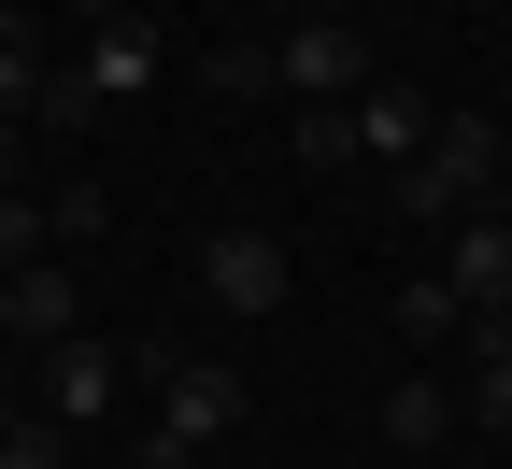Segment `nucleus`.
<instances>
[{
    "mask_svg": "<svg viewBox=\"0 0 512 469\" xmlns=\"http://www.w3.org/2000/svg\"><path fill=\"white\" fill-rule=\"evenodd\" d=\"M299 15H342V0H299Z\"/></svg>",
    "mask_w": 512,
    "mask_h": 469,
    "instance_id": "5701e85b",
    "label": "nucleus"
},
{
    "mask_svg": "<svg viewBox=\"0 0 512 469\" xmlns=\"http://www.w3.org/2000/svg\"><path fill=\"white\" fill-rule=\"evenodd\" d=\"M72 327H86V299H72V271H57V256L0 285V342H72Z\"/></svg>",
    "mask_w": 512,
    "mask_h": 469,
    "instance_id": "1a4fd4ad",
    "label": "nucleus"
},
{
    "mask_svg": "<svg viewBox=\"0 0 512 469\" xmlns=\"http://www.w3.org/2000/svg\"><path fill=\"white\" fill-rule=\"evenodd\" d=\"M72 86L114 114V100H143L157 86V15H128V29H86V57H72Z\"/></svg>",
    "mask_w": 512,
    "mask_h": 469,
    "instance_id": "0eeeda50",
    "label": "nucleus"
},
{
    "mask_svg": "<svg viewBox=\"0 0 512 469\" xmlns=\"http://www.w3.org/2000/svg\"><path fill=\"white\" fill-rule=\"evenodd\" d=\"M200 86H214V100H271V43H214Z\"/></svg>",
    "mask_w": 512,
    "mask_h": 469,
    "instance_id": "dca6fc26",
    "label": "nucleus"
},
{
    "mask_svg": "<svg viewBox=\"0 0 512 469\" xmlns=\"http://www.w3.org/2000/svg\"><path fill=\"white\" fill-rule=\"evenodd\" d=\"M0 427H15V384H0Z\"/></svg>",
    "mask_w": 512,
    "mask_h": 469,
    "instance_id": "b1692460",
    "label": "nucleus"
},
{
    "mask_svg": "<svg viewBox=\"0 0 512 469\" xmlns=\"http://www.w3.org/2000/svg\"><path fill=\"white\" fill-rule=\"evenodd\" d=\"M498 185H512V128H498Z\"/></svg>",
    "mask_w": 512,
    "mask_h": 469,
    "instance_id": "4be33fe9",
    "label": "nucleus"
},
{
    "mask_svg": "<svg viewBox=\"0 0 512 469\" xmlns=\"http://www.w3.org/2000/svg\"><path fill=\"white\" fill-rule=\"evenodd\" d=\"M128 469H200V455H185L171 427H143V441H128Z\"/></svg>",
    "mask_w": 512,
    "mask_h": 469,
    "instance_id": "6ab92c4d",
    "label": "nucleus"
},
{
    "mask_svg": "<svg viewBox=\"0 0 512 469\" xmlns=\"http://www.w3.org/2000/svg\"><path fill=\"white\" fill-rule=\"evenodd\" d=\"M384 199H399L413 228H470V214H498V114H441L427 157L384 171Z\"/></svg>",
    "mask_w": 512,
    "mask_h": 469,
    "instance_id": "f257e3e1",
    "label": "nucleus"
},
{
    "mask_svg": "<svg viewBox=\"0 0 512 469\" xmlns=\"http://www.w3.org/2000/svg\"><path fill=\"white\" fill-rule=\"evenodd\" d=\"M342 114H356V171H370V157H384V171H399V157H427V128H441V114H427L413 86H384V72H370V86H356Z\"/></svg>",
    "mask_w": 512,
    "mask_h": 469,
    "instance_id": "6e6552de",
    "label": "nucleus"
},
{
    "mask_svg": "<svg viewBox=\"0 0 512 469\" xmlns=\"http://www.w3.org/2000/svg\"><path fill=\"white\" fill-rule=\"evenodd\" d=\"M384 441H399V455H441V441H456V398H441V384H399V398H384Z\"/></svg>",
    "mask_w": 512,
    "mask_h": 469,
    "instance_id": "9b49d317",
    "label": "nucleus"
},
{
    "mask_svg": "<svg viewBox=\"0 0 512 469\" xmlns=\"http://www.w3.org/2000/svg\"><path fill=\"white\" fill-rule=\"evenodd\" d=\"M0 469H72V427H43V413H15V427H0Z\"/></svg>",
    "mask_w": 512,
    "mask_h": 469,
    "instance_id": "f3484780",
    "label": "nucleus"
},
{
    "mask_svg": "<svg viewBox=\"0 0 512 469\" xmlns=\"http://www.w3.org/2000/svg\"><path fill=\"white\" fill-rule=\"evenodd\" d=\"M285 143H299V171H356V114H342V100H299Z\"/></svg>",
    "mask_w": 512,
    "mask_h": 469,
    "instance_id": "f8f14e48",
    "label": "nucleus"
},
{
    "mask_svg": "<svg viewBox=\"0 0 512 469\" xmlns=\"http://www.w3.org/2000/svg\"><path fill=\"white\" fill-rule=\"evenodd\" d=\"M399 327H413V342H470V299L441 285V271H413V285H399Z\"/></svg>",
    "mask_w": 512,
    "mask_h": 469,
    "instance_id": "ddd939ff",
    "label": "nucleus"
},
{
    "mask_svg": "<svg viewBox=\"0 0 512 469\" xmlns=\"http://www.w3.org/2000/svg\"><path fill=\"white\" fill-rule=\"evenodd\" d=\"M200 299L242 313V327L285 313V242H271V228H214V242H200Z\"/></svg>",
    "mask_w": 512,
    "mask_h": 469,
    "instance_id": "20e7f679",
    "label": "nucleus"
},
{
    "mask_svg": "<svg viewBox=\"0 0 512 469\" xmlns=\"http://www.w3.org/2000/svg\"><path fill=\"white\" fill-rule=\"evenodd\" d=\"M441 285H456L470 313H512V214H470V228H441Z\"/></svg>",
    "mask_w": 512,
    "mask_h": 469,
    "instance_id": "423d86ee",
    "label": "nucleus"
},
{
    "mask_svg": "<svg viewBox=\"0 0 512 469\" xmlns=\"http://www.w3.org/2000/svg\"><path fill=\"white\" fill-rule=\"evenodd\" d=\"M100 228H114V199H100L86 171H72V185H43V242H100Z\"/></svg>",
    "mask_w": 512,
    "mask_h": 469,
    "instance_id": "4468645a",
    "label": "nucleus"
},
{
    "mask_svg": "<svg viewBox=\"0 0 512 469\" xmlns=\"http://www.w3.org/2000/svg\"><path fill=\"white\" fill-rule=\"evenodd\" d=\"M470 413H484V427H512V342H484V370H470Z\"/></svg>",
    "mask_w": 512,
    "mask_h": 469,
    "instance_id": "a211bd4d",
    "label": "nucleus"
},
{
    "mask_svg": "<svg viewBox=\"0 0 512 469\" xmlns=\"http://www.w3.org/2000/svg\"><path fill=\"white\" fill-rule=\"evenodd\" d=\"M143 370H157V427H171L185 455L242 427V370H228V356H171V342H143Z\"/></svg>",
    "mask_w": 512,
    "mask_h": 469,
    "instance_id": "f03ea898",
    "label": "nucleus"
},
{
    "mask_svg": "<svg viewBox=\"0 0 512 469\" xmlns=\"http://www.w3.org/2000/svg\"><path fill=\"white\" fill-rule=\"evenodd\" d=\"M15 157H29V128H0V199H15Z\"/></svg>",
    "mask_w": 512,
    "mask_h": 469,
    "instance_id": "412c9836",
    "label": "nucleus"
},
{
    "mask_svg": "<svg viewBox=\"0 0 512 469\" xmlns=\"http://www.w3.org/2000/svg\"><path fill=\"white\" fill-rule=\"evenodd\" d=\"M114 370H128V356H100V342H86V327H72V342H43V398H29V413L86 441V427L114 413Z\"/></svg>",
    "mask_w": 512,
    "mask_h": 469,
    "instance_id": "39448f33",
    "label": "nucleus"
},
{
    "mask_svg": "<svg viewBox=\"0 0 512 469\" xmlns=\"http://www.w3.org/2000/svg\"><path fill=\"white\" fill-rule=\"evenodd\" d=\"M271 86H285V100H356V86H370L356 15H299V29L271 43Z\"/></svg>",
    "mask_w": 512,
    "mask_h": 469,
    "instance_id": "7ed1b4c3",
    "label": "nucleus"
},
{
    "mask_svg": "<svg viewBox=\"0 0 512 469\" xmlns=\"http://www.w3.org/2000/svg\"><path fill=\"white\" fill-rule=\"evenodd\" d=\"M72 15H86V29H128V15H143V0H72Z\"/></svg>",
    "mask_w": 512,
    "mask_h": 469,
    "instance_id": "aec40b11",
    "label": "nucleus"
},
{
    "mask_svg": "<svg viewBox=\"0 0 512 469\" xmlns=\"http://www.w3.org/2000/svg\"><path fill=\"white\" fill-rule=\"evenodd\" d=\"M43 86H57V72H43V29L0 0V128H29V114H43Z\"/></svg>",
    "mask_w": 512,
    "mask_h": 469,
    "instance_id": "9d476101",
    "label": "nucleus"
},
{
    "mask_svg": "<svg viewBox=\"0 0 512 469\" xmlns=\"http://www.w3.org/2000/svg\"><path fill=\"white\" fill-rule=\"evenodd\" d=\"M143 15H157V0H143Z\"/></svg>",
    "mask_w": 512,
    "mask_h": 469,
    "instance_id": "393cba45",
    "label": "nucleus"
},
{
    "mask_svg": "<svg viewBox=\"0 0 512 469\" xmlns=\"http://www.w3.org/2000/svg\"><path fill=\"white\" fill-rule=\"evenodd\" d=\"M43 256H57V242H43V199L15 185V199H0V285H15V271H43Z\"/></svg>",
    "mask_w": 512,
    "mask_h": 469,
    "instance_id": "2eb2a0df",
    "label": "nucleus"
}]
</instances>
